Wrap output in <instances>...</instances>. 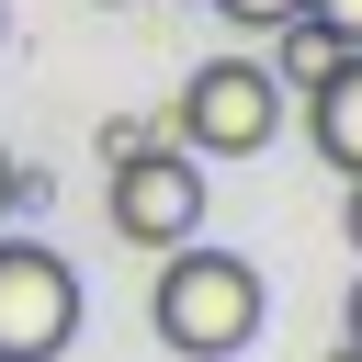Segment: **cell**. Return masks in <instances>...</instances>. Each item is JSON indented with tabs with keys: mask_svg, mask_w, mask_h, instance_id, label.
<instances>
[{
	"mask_svg": "<svg viewBox=\"0 0 362 362\" xmlns=\"http://www.w3.org/2000/svg\"><path fill=\"white\" fill-rule=\"evenodd\" d=\"M305 23H328L339 45H362V0H305Z\"/></svg>",
	"mask_w": 362,
	"mask_h": 362,
	"instance_id": "obj_8",
	"label": "cell"
},
{
	"mask_svg": "<svg viewBox=\"0 0 362 362\" xmlns=\"http://www.w3.org/2000/svg\"><path fill=\"white\" fill-rule=\"evenodd\" d=\"M328 362H362V351H351V339H339V351H328Z\"/></svg>",
	"mask_w": 362,
	"mask_h": 362,
	"instance_id": "obj_12",
	"label": "cell"
},
{
	"mask_svg": "<svg viewBox=\"0 0 362 362\" xmlns=\"http://www.w3.org/2000/svg\"><path fill=\"white\" fill-rule=\"evenodd\" d=\"M339 328H351V351H362V283H351V305H339Z\"/></svg>",
	"mask_w": 362,
	"mask_h": 362,
	"instance_id": "obj_10",
	"label": "cell"
},
{
	"mask_svg": "<svg viewBox=\"0 0 362 362\" xmlns=\"http://www.w3.org/2000/svg\"><path fill=\"white\" fill-rule=\"evenodd\" d=\"M0 226H11V158H0Z\"/></svg>",
	"mask_w": 362,
	"mask_h": 362,
	"instance_id": "obj_11",
	"label": "cell"
},
{
	"mask_svg": "<svg viewBox=\"0 0 362 362\" xmlns=\"http://www.w3.org/2000/svg\"><path fill=\"white\" fill-rule=\"evenodd\" d=\"M204 158L181 147V136H147V147H124L113 158V181H102V215H113V238L124 249H181V238H204Z\"/></svg>",
	"mask_w": 362,
	"mask_h": 362,
	"instance_id": "obj_3",
	"label": "cell"
},
{
	"mask_svg": "<svg viewBox=\"0 0 362 362\" xmlns=\"http://www.w3.org/2000/svg\"><path fill=\"white\" fill-rule=\"evenodd\" d=\"M79 339V272L45 238L0 226V362H57Z\"/></svg>",
	"mask_w": 362,
	"mask_h": 362,
	"instance_id": "obj_4",
	"label": "cell"
},
{
	"mask_svg": "<svg viewBox=\"0 0 362 362\" xmlns=\"http://www.w3.org/2000/svg\"><path fill=\"white\" fill-rule=\"evenodd\" d=\"M328 68H339V34H328V23H305V11H294V23H272V79H283V102H294V90H317Z\"/></svg>",
	"mask_w": 362,
	"mask_h": 362,
	"instance_id": "obj_6",
	"label": "cell"
},
{
	"mask_svg": "<svg viewBox=\"0 0 362 362\" xmlns=\"http://www.w3.org/2000/svg\"><path fill=\"white\" fill-rule=\"evenodd\" d=\"M260 317H272L260 260H238V249H215V238L158 249V283H147V328H158V351H181V362H238V351L260 339Z\"/></svg>",
	"mask_w": 362,
	"mask_h": 362,
	"instance_id": "obj_1",
	"label": "cell"
},
{
	"mask_svg": "<svg viewBox=\"0 0 362 362\" xmlns=\"http://www.w3.org/2000/svg\"><path fill=\"white\" fill-rule=\"evenodd\" d=\"M170 136H181L192 158H260V147L283 136V79H272V57H204V68L181 79V102H170Z\"/></svg>",
	"mask_w": 362,
	"mask_h": 362,
	"instance_id": "obj_2",
	"label": "cell"
},
{
	"mask_svg": "<svg viewBox=\"0 0 362 362\" xmlns=\"http://www.w3.org/2000/svg\"><path fill=\"white\" fill-rule=\"evenodd\" d=\"M339 238H351V260H362V181L339 192Z\"/></svg>",
	"mask_w": 362,
	"mask_h": 362,
	"instance_id": "obj_9",
	"label": "cell"
},
{
	"mask_svg": "<svg viewBox=\"0 0 362 362\" xmlns=\"http://www.w3.org/2000/svg\"><path fill=\"white\" fill-rule=\"evenodd\" d=\"M215 11H226V23H238V34H272V23H294V11H305V0H215Z\"/></svg>",
	"mask_w": 362,
	"mask_h": 362,
	"instance_id": "obj_7",
	"label": "cell"
},
{
	"mask_svg": "<svg viewBox=\"0 0 362 362\" xmlns=\"http://www.w3.org/2000/svg\"><path fill=\"white\" fill-rule=\"evenodd\" d=\"M294 102H305L317 158H328L339 181H362V45H339V68H328L317 90H294Z\"/></svg>",
	"mask_w": 362,
	"mask_h": 362,
	"instance_id": "obj_5",
	"label": "cell"
}]
</instances>
